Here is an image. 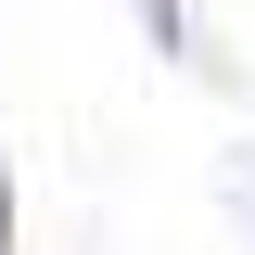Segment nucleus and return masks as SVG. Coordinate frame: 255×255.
<instances>
[{
    "label": "nucleus",
    "mask_w": 255,
    "mask_h": 255,
    "mask_svg": "<svg viewBox=\"0 0 255 255\" xmlns=\"http://www.w3.org/2000/svg\"><path fill=\"white\" fill-rule=\"evenodd\" d=\"M140 26H153V51H191V26H179V0H140Z\"/></svg>",
    "instance_id": "1"
}]
</instances>
